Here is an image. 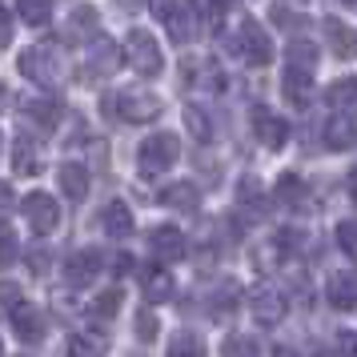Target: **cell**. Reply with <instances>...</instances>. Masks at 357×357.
Here are the masks:
<instances>
[{"label": "cell", "mask_w": 357, "mask_h": 357, "mask_svg": "<svg viewBox=\"0 0 357 357\" xmlns=\"http://www.w3.org/2000/svg\"><path fill=\"white\" fill-rule=\"evenodd\" d=\"M177 157H181V141L173 137V132H153V137H145V145H141V153H137L145 177H157V173H165V169H173Z\"/></svg>", "instance_id": "1"}, {"label": "cell", "mask_w": 357, "mask_h": 357, "mask_svg": "<svg viewBox=\"0 0 357 357\" xmlns=\"http://www.w3.org/2000/svg\"><path fill=\"white\" fill-rule=\"evenodd\" d=\"M125 56H129V65L141 73V77H157L165 68V56H161V45H157V36L149 33H129V40H125Z\"/></svg>", "instance_id": "2"}, {"label": "cell", "mask_w": 357, "mask_h": 357, "mask_svg": "<svg viewBox=\"0 0 357 357\" xmlns=\"http://www.w3.org/2000/svg\"><path fill=\"white\" fill-rule=\"evenodd\" d=\"M20 209H24L29 229H33V233H40V237H49L52 229L61 225V205H56V197H52V193H29Z\"/></svg>", "instance_id": "3"}, {"label": "cell", "mask_w": 357, "mask_h": 357, "mask_svg": "<svg viewBox=\"0 0 357 357\" xmlns=\"http://www.w3.org/2000/svg\"><path fill=\"white\" fill-rule=\"evenodd\" d=\"M249 309H253V321L257 325L273 329L285 317V293L277 289V285H257V289L249 293Z\"/></svg>", "instance_id": "4"}, {"label": "cell", "mask_w": 357, "mask_h": 357, "mask_svg": "<svg viewBox=\"0 0 357 357\" xmlns=\"http://www.w3.org/2000/svg\"><path fill=\"white\" fill-rule=\"evenodd\" d=\"M105 269V253L100 249H77L73 257L65 261V281L73 289H84V285H93V277Z\"/></svg>", "instance_id": "5"}, {"label": "cell", "mask_w": 357, "mask_h": 357, "mask_svg": "<svg viewBox=\"0 0 357 357\" xmlns=\"http://www.w3.org/2000/svg\"><path fill=\"white\" fill-rule=\"evenodd\" d=\"M116 113L125 116V121H153V116L161 113V100L145 93V89H125V93H116Z\"/></svg>", "instance_id": "6"}, {"label": "cell", "mask_w": 357, "mask_h": 357, "mask_svg": "<svg viewBox=\"0 0 357 357\" xmlns=\"http://www.w3.org/2000/svg\"><path fill=\"white\" fill-rule=\"evenodd\" d=\"M253 132H257V141L265 149H281L289 141V125L277 113H269L265 105H253Z\"/></svg>", "instance_id": "7"}, {"label": "cell", "mask_w": 357, "mask_h": 357, "mask_svg": "<svg viewBox=\"0 0 357 357\" xmlns=\"http://www.w3.org/2000/svg\"><path fill=\"white\" fill-rule=\"evenodd\" d=\"M149 249L157 261H181L185 257V233L177 225H157L149 233Z\"/></svg>", "instance_id": "8"}, {"label": "cell", "mask_w": 357, "mask_h": 357, "mask_svg": "<svg viewBox=\"0 0 357 357\" xmlns=\"http://www.w3.org/2000/svg\"><path fill=\"white\" fill-rule=\"evenodd\" d=\"M241 49L245 56H249V65H269L273 61V40H269V33L261 29L257 20H245V29H241Z\"/></svg>", "instance_id": "9"}, {"label": "cell", "mask_w": 357, "mask_h": 357, "mask_svg": "<svg viewBox=\"0 0 357 357\" xmlns=\"http://www.w3.org/2000/svg\"><path fill=\"white\" fill-rule=\"evenodd\" d=\"M321 36L325 45H329V52L333 56H341V61H349V56H357V36L349 24H341L337 17H325L321 20Z\"/></svg>", "instance_id": "10"}, {"label": "cell", "mask_w": 357, "mask_h": 357, "mask_svg": "<svg viewBox=\"0 0 357 357\" xmlns=\"http://www.w3.org/2000/svg\"><path fill=\"white\" fill-rule=\"evenodd\" d=\"M281 93H285V100H289V105L305 109L309 97H313V73H309V68L285 65V77H281Z\"/></svg>", "instance_id": "11"}, {"label": "cell", "mask_w": 357, "mask_h": 357, "mask_svg": "<svg viewBox=\"0 0 357 357\" xmlns=\"http://www.w3.org/2000/svg\"><path fill=\"white\" fill-rule=\"evenodd\" d=\"M329 305L341 309V313L357 309V273L354 269H341V273L329 277Z\"/></svg>", "instance_id": "12"}, {"label": "cell", "mask_w": 357, "mask_h": 357, "mask_svg": "<svg viewBox=\"0 0 357 357\" xmlns=\"http://www.w3.org/2000/svg\"><path fill=\"white\" fill-rule=\"evenodd\" d=\"M169 36L177 40V45H185V40H193L197 29H201V17H197V4H177L173 13H169Z\"/></svg>", "instance_id": "13"}, {"label": "cell", "mask_w": 357, "mask_h": 357, "mask_svg": "<svg viewBox=\"0 0 357 357\" xmlns=\"http://www.w3.org/2000/svg\"><path fill=\"white\" fill-rule=\"evenodd\" d=\"M56 181H61V193H65L68 201H84V193H89V169H84L81 161L61 165Z\"/></svg>", "instance_id": "14"}, {"label": "cell", "mask_w": 357, "mask_h": 357, "mask_svg": "<svg viewBox=\"0 0 357 357\" xmlns=\"http://www.w3.org/2000/svg\"><path fill=\"white\" fill-rule=\"evenodd\" d=\"M100 225H105V233H109V237L125 241V237L132 233V213L125 209V201H109V205L100 209Z\"/></svg>", "instance_id": "15"}, {"label": "cell", "mask_w": 357, "mask_h": 357, "mask_svg": "<svg viewBox=\"0 0 357 357\" xmlns=\"http://www.w3.org/2000/svg\"><path fill=\"white\" fill-rule=\"evenodd\" d=\"M13 329H17L20 341H40L45 337V317H40V309L17 305L13 309Z\"/></svg>", "instance_id": "16"}, {"label": "cell", "mask_w": 357, "mask_h": 357, "mask_svg": "<svg viewBox=\"0 0 357 357\" xmlns=\"http://www.w3.org/2000/svg\"><path fill=\"white\" fill-rule=\"evenodd\" d=\"M68 357H109V337L105 333H73Z\"/></svg>", "instance_id": "17"}, {"label": "cell", "mask_w": 357, "mask_h": 357, "mask_svg": "<svg viewBox=\"0 0 357 357\" xmlns=\"http://www.w3.org/2000/svg\"><path fill=\"white\" fill-rule=\"evenodd\" d=\"M20 73H24V77H33V81H40V84L56 81V73L49 68V52H40V49L20 52Z\"/></svg>", "instance_id": "18"}, {"label": "cell", "mask_w": 357, "mask_h": 357, "mask_svg": "<svg viewBox=\"0 0 357 357\" xmlns=\"http://www.w3.org/2000/svg\"><path fill=\"white\" fill-rule=\"evenodd\" d=\"M13 169L17 173H40V149H36V141L17 137V145H13Z\"/></svg>", "instance_id": "19"}, {"label": "cell", "mask_w": 357, "mask_h": 357, "mask_svg": "<svg viewBox=\"0 0 357 357\" xmlns=\"http://www.w3.org/2000/svg\"><path fill=\"white\" fill-rule=\"evenodd\" d=\"M116 56H121V49H116L113 40H97V49L89 52V68H93L97 77H109L116 68Z\"/></svg>", "instance_id": "20"}, {"label": "cell", "mask_w": 357, "mask_h": 357, "mask_svg": "<svg viewBox=\"0 0 357 357\" xmlns=\"http://www.w3.org/2000/svg\"><path fill=\"white\" fill-rule=\"evenodd\" d=\"M237 297H241V289H237L233 281H225L221 289H213V297H209V313H213V317H229V313L237 309Z\"/></svg>", "instance_id": "21"}, {"label": "cell", "mask_w": 357, "mask_h": 357, "mask_svg": "<svg viewBox=\"0 0 357 357\" xmlns=\"http://www.w3.org/2000/svg\"><path fill=\"white\" fill-rule=\"evenodd\" d=\"M329 105L341 113H357V81H337L329 84Z\"/></svg>", "instance_id": "22"}, {"label": "cell", "mask_w": 357, "mask_h": 357, "mask_svg": "<svg viewBox=\"0 0 357 357\" xmlns=\"http://www.w3.org/2000/svg\"><path fill=\"white\" fill-rule=\"evenodd\" d=\"M169 357H205V341L197 337V333H173L169 341Z\"/></svg>", "instance_id": "23"}, {"label": "cell", "mask_w": 357, "mask_h": 357, "mask_svg": "<svg viewBox=\"0 0 357 357\" xmlns=\"http://www.w3.org/2000/svg\"><path fill=\"white\" fill-rule=\"evenodd\" d=\"M285 65L309 68V73H313V65H317V45H309V40H293L289 49H285Z\"/></svg>", "instance_id": "24"}, {"label": "cell", "mask_w": 357, "mask_h": 357, "mask_svg": "<svg viewBox=\"0 0 357 357\" xmlns=\"http://www.w3.org/2000/svg\"><path fill=\"white\" fill-rule=\"evenodd\" d=\"M17 8H20V20L33 24V29L49 24V17H52V0H20Z\"/></svg>", "instance_id": "25"}, {"label": "cell", "mask_w": 357, "mask_h": 357, "mask_svg": "<svg viewBox=\"0 0 357 357\" xmlns=\"http://www.w3.org/2000/svg\"><path fill=\"white\" fill-rule=\"evenodd\" d=\"M161 201H165V205H173V209H197V201H201V197H197L193 185H169V189L161 193Z\"/></svg>", "instance_id": "26"}, {"label": "cell", "mask_w": 357, "mask_h": 357, "mask_svg": "<svg viewBox=\"0 0 357 357\" xmlns=\"http://www.w3.org/2000/svg\"><path fill=\"white\" fill-rule=\"evenodd\" d=\"M145 293H149V301H169V297H173V277L165 273V269L149 273L145 277Z\"/></svg>", "instance_id": "27"}, {"label": "cell", "mask_w": 357, "mask_h": 357, "mask_svg": "<svg viewBox=\"0 0 357 357\" xmlns=\"http://www.w3.org/2000/svg\"><path fill=\"white\" fill-rule=\"evenodd\" d=\"M354 141H357V132H354L349 121H333V125L325 129V145H329V149H349Z\"/></svg>", "instance_id": "28"}, {"label": "cell", "mask_w": 357, "mask_h": 357, "mask_svg": "<svg viewBox=\"0 0 357 357\" xmlns=\"http://www.w3.org/2000/svg\"><path fill=\"white\" fill-rule=\"evenodd\" d=\"M89 33H97V13H93V8H77L73 20H68V36L81 40V36H89Z\"/></svg>", "instance_id": "29"}, {"label": "cell", "mask_w": 357, "mask_h": 357, "mask_svg": "<svg viewBox=\"0 0 357 357\" xmlns=\"http://www.w3.org/2000/svg\"><path fill=\"white\" fill-rule=\"evenodd\" d=\"M221 357H261V349H257V341L253 337H229L225 345H221Z\"/></svg>", "instance_id": "30"}, {"label": "cell", "mask_w": 357, "mask_h": 357, "mask_svg": "<svg viewBox=\"0 0 357 357\" xmlns=\"http://www.w3.org/2000/svg\"><path fill=\"white\" fill-rule=\"evenodd\" d=\"M20 257V241H17V233L8 225H0V269H8L13 261Z\"/></svg>", "instance_id": "31"}, {"label": "cell", "mask_w": 357, "mask_h": 357, "mask_svg": "<svg viewBox=\"0 0 357 357\" xmlns=\"http://www.w3.org/2000/svg\"><path fill=\"white\" fill-rule=\"evenodd\" d=\"M185 125H189V132H193L197 141H209V137H213V125H209V116L201 113L197 105H189V109H185Z\"/></svg>", "instance_id": "32"}, {"label": "cell", "mask_w": 357, "mask_h": 357, "mask_svg": "<svg viewBox=\"0 0 357 357\" xmlns=\"http://www.w3.org/2000/svg\"><path fill=\"white\" fill-rule=\"evenodd\" d=\"M301 193H305V185H301V177H293V173H285V177L277 181V197H281L285 205H301Z\"/></svg>", "instance_id": "33"}, {"label": "cell", "mask_w": 357, "mask_h": 357, "mask_svg": "<svg viewBox=\"0 0 357 357\" xmlns=\"http://www.w3.org/2000/svg\"><path fill=\"white\" fill-rule=\"evenodd\" d=\"M29 116H33V121H40L45 129H52V125L61 121V109H56L52 100H29Z\"/></svg>", "instance_id": "34"}, {"label": "cell", "mask_w": 357, "mask_h": 357, "mask_svg": "<svg viewBox=\"0 0 357 357\" xmlns=\"http://www.w3.org/2000/svg\"><path fill=\"white\" fill-rule=\"evenodd\" d=\"M116 309H121V289H105L93 301V317H113Z\"/></svg>", "instance_id": "35"}, {"label": "cell", "mask_w": 357, "mask_h": 357, "mask_svg": "<svg viewBox=\"0 0 357 357\" xmlns=\"http://www.w3.org/2000/svg\"><path fill=\"white\" fill-rule=\"evenodd\" d=\"M132 329H137V337H141V341L157 337V317H153V309H141V313L132 317Z\"/></svg>", "instance_id": "36"}, {"label": "cell", "mask_w": 357, "mask_h": 357, "mask_svg": "<svg viewBox=\"0 0 357 357\" xmlns=\"http://www.w3.org/2000/svg\"><path fill=\"white\" fill-rule=\"evenodd\" d=\"M337 245L357 261V221H341L337 225Z\"/></svg>", "instance_id": "37"}, {"label": "cell", "mask_w": 357, "mask_h": 357, "mask_svg": "<svg viewBox=\"0 0 357 357\" xmlns=\"http://www.w3.org/2000/svg\"><path fill=\"white\" fill-rule=\"evenodd\" d=\"M20 305V285H13V281H0V309H13Z\"/></svg>", "instance_id": "38"}, {"label": "cell", "mask_w": 357, "mask_h": 357, "mask_svg": "<svg viewBox=\"0 0 357 357\" xmlns=\"http://www.w3.org/2000/svg\"><path fill=\"white\" fill-rule=\"evenodd\" d=\"M13 40V17H8V8H0V49Z\"/></svg>", "instance_id": "39"}, {"label": "cell", "mask_w": 357, "mask_h": 357, "mask_svg": "<svg viewBox=\"0 0 357 357\" xmlns=\"http://www.w3.org/2000/svg\"><path fill=\"white\" fill-rule=\"evenodd\" d=\"M341 357H357V333H341Z\"/></svg>", "instance_id": "40"}, {"label": "cell", "mask_w": 357, "mask_h": 357, "mask_svg": "<svg viewBox=\"0 0 357 357\" xmlns=\"http://www.w3.org/2000/svg\"><path fill=\"white\" fill-rule=\"evenodd\" d=\"M13 205H17V197H13V185H8V181H0V213L13 209Z\"/></svg>", "instance_id": "41"}, {"label": "cell", "mask_w": 357, "mask_h": 357, "mask_svg": "<svg viewBox=\"0 0 357 357\" xmlns=\"http://www.w3.org/2000/svg\"><path fill=\"white\" fill-rule=\"evenodd\" d=\"M129 269H132V257H129V253H116V261H113V273H116V277H125Z\"/></svg>", "instance_id": "42"}, {"label": "cell", "mask_w": 357, "mask_h": 357, "mask_svg": "<svg viewBox=\"0 0 357 357\" xmlns=\"http://www.w3.org/2000/svg\"><path fill=\"white\" fill-rule=\"evenodd\" d=\"M29 257H33L36 273H45V269H49V253H45V249H36V253H29Z\"/></svg>", "instance_id": "43"}, {"label": "cell", "mask_w": 357, "mask_h": 357, "mask_svg": "<svg viewBox=\"0 0 357 357\" xmlns=\"http://www.w3.org/2000/svg\"><path fill=\"white\" fill-rule=\"evenodd\" d=\"M149 4H153V13H161V17H169V13H173V8H177V4H173V0H149Z\"/></svg>", "instance_id": "44"}, {"label": "cell", "mask_w": 357, "mask_h": 357, "mask_svg": "<svg viewBox=\"0 0 357 357\" xmlns=\"http://www.w3.org/2000/svg\"><path fill=\"white\" fill-rule=\"evenodd\" d=\"M116 8H121V13H137V8H141V0H116Z\"/></svg>", "instance_id": "45"}, {"label": "cell", "mask_w": 357, "mask_h": 357, "mask_svg": "<svg viewBox=\"0 0 357 357\" xmlns=\"http://www.w3.org/2000/svg\"><path fill=\"white\" fill-rule=\"evenodd\" d=\"M273 357H301V354H297V349H285V345H277Z\"/></svg>", "instance_id": "46"}, {"label": "cell", "mask_w": 357, "mask_h": 357, "mask_svg": "<svg viewBox=\"0 0 357 357\" xmlns=\"http://www.w3.org/2000/svg\"><path fill=\"white\" fill-rule=\"evenodd\" d=\"M349 197H354V201H357V169H354V173H349Z\"/></svg>", "instance_id": "47"}, {"label": "cell", "mask_w": 357, "mask_h": 357, "mask_svg": "<svg viewBox=\"0 0 357 357\" xmlns=\"http://www.w3.org/2000/svg\"><path fill=\"white\" fill-rule=\"evenodd\" d=\"M0 357H4V345H0Z\"/></svg>", "instance_id": "48"}]
</instances>
